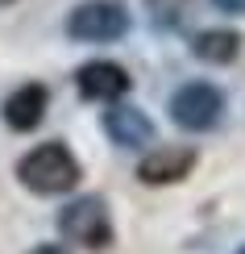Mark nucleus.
<instances>
[{"label": "nucleus", "instance_id": "nucleus-1", "mask_svg": "<svg viewBox=\"0 0 245 254\" xmlns=\"http://www.w3.org/2000/svg\"><path fill=\"white\" fill-rule=\"evenodd\" d=\"M17 179L38 196H62L79 184V163L62 142H46L17 163Z\"/></svg>", "mask_w": 245, "mask_h": 254}, {"label": "nucleus", "instance_id": "nucleus-2", "mask_svg": "<svg viewBox=\"0 0 245 254\" xmlns=\"http://www.w3.org/2000/svg\"><path fill=\"white\" fill-rule=\"evenodd\" d=\"M58 229L67 242H75L83 250H104L112 242V221H108V204L100 196H83L71 200L58 213Z\"/></svg>", "mask_w": 245, "mask_h": 254}, {"label": "nucleus", "instance_id": "nucleus-3", "mask_svg": "<svg viewBox=\"0 0 245 254\" xmlns=\"http://www.w3.org/2000/svg\"><path fill=\"white\" fill-rule=\"evenodd\" d=\"M129 29V13L116 0H88L67 17V34L79 42H116Z\"/></svg>", "mask_w": 245, "mask_h": 254}, {"label": "nucleus", "instance_id": "nucleus-4", "mask_svg": "<svg viewBox=\"0 0 245 254\" xmlns=\"http://www.w3.org/2000/svg\"><path fill=\"white\" fill-rule=\"evenodd\" d=\"M225 113V96H220L212 83H183V88L170 96V117H175L183 129L191 133H204L220 121Z\"/></svg>", "mask_w": 245, "mask_h": 254}, {"label": "nucleus", "instance_id": "nucleus-5", "mask_svg": "<svg viewBox=\"0 0 245 254\" xmlns=\"http://www.w3.org/2000/svg\"><path fill=\"white\" fill-rule=\"evenodd\" d=\"M191 167H196V150H187V146H158V150H150L137 163V179L142 184H179Z\"/></svg>", "mask_w": 245, "mask_h": 254}, {"label": "nucleus", "instance_id": "nucleus-6", "mask_svg": "<svg viewBox=\"0 0 245 254\" xmlns=\"http://www.w3.org/2000/svg\"><path fill=\"white\" fill-rule=\"evenodd\" d=\"M104 133H108L116 146H125V150H142V146H150L154 125H150V117H146L142 109H133V104H112V109L104 113Z\"/></svg>", "mask_w": 245, "mask_h": 254}, {"label": "nucleus", "instance_id": "nucleus-7", "mask_svg": "<svg viewBox=\"0 0 245 254\" xmlns=\"http://www.w3.org/2000/svg\"><path fill=\"white\" fill-rule=\"evenodd\" d=\"M79 92L88 100H121L125 92H129V75H125V67H116V63H88V67H79Z\"/></svg>", "mask_w": 245, "mask_h": 254}, {"label": "nucleus", "instance_id": "nucleus-8", "mask_svg": "<svg viewBox=\"0 0 245 254\" xmlns=\"http://www.w3.org/2000/svg\"><path fill=\"white\" fill-rule=\"evenodd\" d=\"M42 117H46V88L42 83H25V88H17L13 96L4 100V121L13 125V129H38Z\"/></svg>", "mask_w": 245, "mask_h": 254}, {"label": "nucleus", "instance_id": "nucleus-9", "mask_svg": "<svg viewBox=\"0 0 245 254\" xmlns=\"http://www.w3.org/2000/svg\"><path fill=\"white\" fill-rule=\"evenodd\" d=\"M191 50L204 63H233L241 55V38L233 34V29H204V34L191 42Z\"/></svg>", "mask_w": 245, "mask_h": 254}, {"label": "nucleus", "instance_id": "nucleus-10", "mask_svg": "<svg viewBox=\"0 0 245 254\" xmlns=\"http://www.w3.org/2000/svg\"><path fill=\"white\" fill-rule=\"evenodd\" d=\"M191 0H146V8H150V21L158 29H175L179 21H183Z\"/></svg>", "mask_w": 245, "mask_h": 254}, {"label": "nucleus", "instance_id": "nucleus-11", "mask_svg": "<svg viewBox=\"0 0 245 254\" xmlns=\"http://www.w3.org/2000/svg\"><path fill=\"white\" fill-rule=\"evenodd\" d=\"M216 8H225V13H245V0H216Z\"/></svg>", "mask_w": 245, "mask_h": 254}, {"label": "nucleus", "instance_id": "nucleus-12", "mask_svg": "<svg viewBox=\"0 0 245 254\" xmlns=\"http://www.w3.org/2000/svg\"><path fill=\"white\" fill-rule=\"evenodd\" d=\"M29 254H67V250H62V246H50V242H46V246H34Z\"/></svg>", "mask_w": 245, "mask_h": 254}, {"label": "nucleus", "instance_id": "nucleus-13", "mask_svg": "<svg viewBox=\"0 0 245 254\" xmlns=\"http://www.w3.org/2000/svg\"><path fill=\"white\" fill-rule=\"evenodd\" d=\"M0 4H8V0H0Z\"/></svg>", "mask_w": 245, "mask_h": 254}, {"label": "nucleus", "instance_id": "nucleus-14", "mask_svg": "<svg viewBox=\"0 0 245 254\" xmlns=\"http://www.w3.org/2000/svg\"><path fill=\"white\" fill-rule=\"evenodd\" d=\"M237 254H245V250H237Z\"/></svg>", "mask_w": 245, "mask_h": 254}]
</instances>
